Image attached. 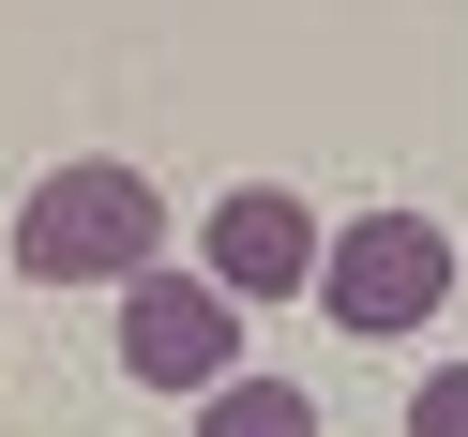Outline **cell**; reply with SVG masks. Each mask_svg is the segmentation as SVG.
Here are the masks:
<instances>
[{
    "label": "cell",
    "mask_w": 468,
    "mask_h": 437,
    "mask_svg": "<svg viewBox=\"0 0 468 437\" xmlns=\"http://www.w3.org/2000/svg\"><path fill=\"white\" fill-rule=\"evenodd\" d=\"M197 437H317V392L303 377H212V392H197Z\"/></svg>",
    "instance_id": "obj_5"
},
{
    "label": "cell",
    "mask_w": 468,
    "mask_h": 437,
    "mask_svg": "<svg viewBox=\"0 0 468 437\" xmlns=\"http://www.w3.org/2000/svg\"><path fill=\"white\" fill-rule=\"evenodd\" d=\"M122 377H152V392H212V377H242V302H227L212 272H122Z\"/></svg>",
    "instance_id": "obj_3"
},
{
    "label": "cell",
    "mask_w": 468,
    "mask_h": 437,
    "mask_svg": "<svg viewBox=\"0 0 468 437\" xmlns=\"http://www.w3.org/2000/svg\"><path fill=\"white\" fill-rule=\"evenodd\" d=\"M408 437H468V362H438L423 392H408Z\"/></svg>",
    "instance_id": "obj_6"
},
{
    "label": "cell",
    "mask_w": 468,
    "mask_h": 437,
    "mask_svg": "<svg viewBox=\"0 0 468 437\" xmlns=\"http://www.w3.org/2000/svg\"><path fill=\"white\" fill-rule=\"evenodd\" d=\"M317 242H333V226H317L287 182H242V196L197 212V272H212L227 302H303V286H317Z\"/></svg>",
    "instance_id": "obj_4"
},
{
    "label": "cell",
    "mask_w": 468,
    "mask_h": 437,
    "mask_svg": "<svg viewBox=\"0 0 468 437\" xmlns=\"http://www.w3.org/2000/svg\"><path fill=\"white\" fill-rule=\"evenodd\" d=\"M152 256H166V196L136 182V166H106V151L46 166L31 212H16V272L31 286H122V272H152Z\"/></svg>",
    "instance_id": "obj_1"
},
{
    "label": "cell",
    "mask_w": 468,
    "mask_h": 437,
    "mask_svg": "<svg viewBox=\"0 0 468 437\" xmlns=\"http://www.w3.org/2000/svg\"><path fill=\"white\" fill-rule=\"evenodd\" d=\"M303 302L333 317L347 347L438 332V302H453V226H438V212H347L333 242H317V286H303Z\"/></svg>",
    "instance_id": "obj_2"
}]
</instances>
